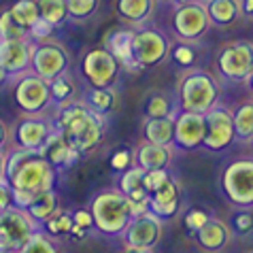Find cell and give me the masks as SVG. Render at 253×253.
<instances>
[{
	"mask_svg": "<svg viewBox=\"0 0 253 253\" xmlns=\"http://www.w3.org/2000/svg\"><path fill=\"white\" fill-rule=\"evenodd\" d=\"M217 68L230 81H247L253 73V43L236 41L217 53Z\"/></svg>",
	"mask_w": 253,
	"mask_h": 253,
	"instance_id": "6",
	"label": "cell"
},
{
	"mask_svg": "<svg viewBox=\"0 0 253 253\" xmlns=\"http://www.w3.org/2000/svg\"><path fill=\"white\" fill-rule=\"evenodd\" d=\"M207 119V136H205V145L211 151H221L230 147L236 138L234 132V119H232V113L226 107H219L215 104L213 109H209L205 113Z\"/></svg>",
	"mask_w": 253,
	"mask_h": 253,
	"instance_id": "9",
	"label": "cell"
},
{
	"mask_svg": "<svg viewBox=\"0 0 253 253\" xmlns=\"http://www.w3.org/2000/svg\"><path fill=\"white\" fill-rule=\"evenodd\" d=\"M62 115H60V132L64 134V138L68 140V145L77 151H89L100 143L104 124L100 113L96 111H89L83 104L77 102H68L62 104Z\"/></svg>",
	"mask_w": 253,
	"mask_h": 253,
	"instance_id": "2",
	"label": "cell"
},
{
	"mask_svg": "<svg viewBox=\"0 0 253 253\" xmlns=\"http://www.w3.org/2000/svg\"><path fill=\"white\" fill-rule=\"evenodd\" d=\"M70 149H73V147L68 145V140L64 138L62 132H51V134L47 136L45 143L41 145L39 153L53 166V164H66Z\"/></svg>",
	"mask_w": 253,
	"mask_h": 253,
	"instance_id": "26",
	"label": "cell"
},
{
	"mask_svg": "<svg viewBox=\"0 0 253 253\" xmlns=\"http://www.w3.org/2000/svg\"><path fill=\"white\" fill-rule=\"evenodd\" d=\"M181 205V189L172 177H168L156 192L149 194V211L160 219L174 217Z\"/></svg>",
	"mask_w": 253,
	"mask_h": 253,
	"instance_id": "16",
	"label": "cell"
},
{
	"mask_svg": "<svg viewBox=\"0 0 253 253\" xmlns=\"http://www.w3.org/2000/svg\"><path fill=\"white\" fill-rule=\"evenodd\" d=\"M232 230L241 236H247L253 232V211L251 209H238L232 217Z\"/></svg>",
	"mask_w": 253,
	"mask_h": 253,
	"instance_id": "37",
	"label": "cell"
},
{
	"mask_svg": "<svg viewBox=\"0 0 253 253\" xmlns=\"http://www.w3.org/2000/svg\"><path fill=\"white\" fill-rule=\"evenodd\" d=\"M49 134H51V128L43 119H26L17 128V140L24 149H41Z\"/></svg>",
	"mask_w": 253,
	"mask_h": 253,
	"instance_id": "20",
	"label": "cell"
},
{
	"mask_svg": "<svg viewBox=\"0 0 253 253\" xmlns=\"http://www.w3.org/2000/svg\"><path fill=\"white\" fill-rule=\"evenodd\" d=\"M45 226H47V232L51 236H60V234H70L75 228V221H73V215L64 213V211H55V213L45 221Z\"/></svg>",
	"mask_w": 253,
	"mask_h": 253,
	"instance_id": "33",
	"label": "cell"
},
{
	"mask_svg": "<svg viewBox=\"0 0 253 253\" xmlns=\"http://www.w3.org/2000/svg\"><path fill=\"white\" fill-rule=\"evenodd\" d=\"M4 172H6V156L0 151V179L4 177Z\"/></svg>",
	"mask_w": 253,
	"mask_h": 253,
	"instance_id": "47",
	"label": "cell"
},
{
	"mask_svg": "<svg viewBox=\"0 0 253 253\" xmlns=\"http://www.w3.org/2000/svg\"><path fill=\"white\" fill-rule=\"evenodd\" d=\"M6 179L11 189H26L32 194L49 192L53 185L51 164L41 156L39 149H24L6 156Z\"/></svg>",
	"mask_w": 253,
	"mask_h": 253,
	"instance_id": "1",
	"label": "cell"
},
{
	"mask_svg": "<svg viewBox=\"0 0 253 253\" xmlns=\"http://www.w3.org/2000/svg\"><path fill=\"white\" fill-rule=\"evenodd\" d=\"M232 119H234V132L241 140H247L251 143L253 140V100L243 102L234 113H232Z\"/></svg>",
	"mask_w": 253,
	"mask_h": 253,
	"instance_id": "28",
	"label": "cell"
},
{
	"mask_svg": "<svg viewBox=\"0 0 253 253\" xmlns=\"http://www.w3.org/2000/svg\"><path fill=\"white\" fill-rule=\"evenodd\" d=\"M251 143H253V140H251Z\"/></svg>",
	"mask_w": 253,
	"mask_h": 253,
	"instance_id": "53",
	"label": "cell"
},
{
	"mask_svg": "<svg viewBox=\"0 0 253 253\" xmlns=\"http://www.w3.org/2000/svg\"><path fill=\"white\" fill-rule=\"evenodd\" d=\"M247 83H249V87H251V89H253V73H251V75H249V79H247Z\"/></svg>",
	"mask_w": 253,
	"mask_h": 253,
	"instance_id": "51",
	"label": "cell"
},
{
	"mask_svg": "<svg viewBox=\"0 0 253 253\" xmlns=\"http://www.w3.org/2000/svg\"><path fill=\"white\" fill-rule=\"evenodd\" d=\"M68 15L73 19H85L94 15L98 9V0H66Z\"/></svg>",
	"mask_w": 253,
	"mask_h": 253,
	"instance_id": "36",
	"label": "cell"
},
{
	"mask_svg": "<svg viewBox=\"0 0 253 253\" xmlns=\"http://www.w3.org/2000/svg\"><path fill=\"white\" fill-rule=\"evenodd\" d=\"M219 98V83L207 70H187L179 81V102L183 111L207 113Z\"/></svg>",
	"mask_w": 253,
	"mask_h": 253,
	"instance_id": "3",
	"label": "cell"
},
{
	"mask_svg": "<svg viewBox=\"0 0 253 253\" xmlns=\"http://www.w3.org/2000/svg\"><path fill=\"white\" fill-rule=\"evenodd\" d=\"M4 251H13V247H11V241H9V236H6V232L0 228V253H4Z\"/></svg>",
	"mask_w": 253,
	"mask_h": 253,
	"instance_id": "46",
	"label": "cell"
},
{
	"mask_svg": "<svg viewBox=\"0 0 253 253\" xmlns=\"http://www.w3.org/2000/svg\"><path fill=\"white\" fill-rule=\"evenodd\" d=\"M132 30H117L111 34L107 49L115 55V60L119 62V66H126L128 70H140L136 66L134 58H132Z\"/></svg>",
	"mask_w": 253,
	"mask_h": 253,
	"instance_id": "21",
	"label": "cell"
},
{
	"mask_svg": "<svg viewBox=\"0 0 253 253\" xmlns=\"http://www.w3.org/2000/svg\"><path fill=\"white\" fill-rule=\"evenodd\" d=\"M162 236V219L149 211L145 215L132 217L126 226V245L136 249H151L156 247Z\"/></svg>",
	"mask_w": 253,
	"mask_h": 253,
	"instance_id": "12",
	"label": "cell"
},
{
	"mask_svg": "<svg viewBox=\"0 0 253 253\" xmlns=\"http://www.w3.org/2000/svg\"><path fill=\"white\" fill-rule=\"evenodd\" d=\"M87 100L96 113H109V111L115 107L117 94L111 87H94L92 92H89Z\"/></svg>",
	"mask_w": 253,
	"mask_h": 253,
	"instance_id": "31",
	"label": "cell"
},
{
	"mask_svg": "<svg viewBox=\"0 0 253 253\" xmlns=\"http://www.w3.org/2000/svg\"><path fill=\"white\" fill-rule=\"evenodd\" d=\"M32 66L39 77H43L45 81H53L55 77L66 73L68 55L64 51V47L58 43H41L39 47H34Z\"/></svg>",
	"mask_w": 253,
	"mask_h": 253,
	"instance_id": "11",
	"label": "cell"
},
{
	"mask_svg": "<svg viewBox=\"0 0 253 253\" xmlns=\"http://www.w3.org/2000/svg\"><path fill=\"white\" fill-rule=\"evenodd\" d=\"M17 253H58V251H55L53 243L49 241L47 236L37 234V232H34V234L30 236V241H28Z\"/></svg>",
	"mask_w": 253,
	"mask_h": 253,
	"instance_id": "38",
	"label": "cell"
},
{
	"mask_svg": "<svg viewBox=\"0 0 253 253\" xmlns=\"http://www.w3.org/2000/svg\"><path fill=\"white\" fill-rule=\"evenodd\" d=\"M9 13H11V17L15 19V24L19 28H24L26 32L30 30L39 19V6L34 0H17V2L9 9Z\"/></svg>",
	"mask_w": 253,
	"mask_h": 253,
	"instance_id": "29",
	"label": "cell"
},
{
	"mask_svg": "<svg viewBox=\"0 0 253 253\" xmlns=\"http://www.w3.org/2000/svg\"><path fill=\"white\" fill-rule=\"evenodd\" d=\"M75 81L70 79V77L64 73V75H60V77H55L53 81H49V92H51V98L55 102H60V104H64L68 102L70 98H73L75 94Z\"/></svg>",
	"mask_w": 253,
	"mask_h": 253,
	"instance_id": "32",
	"label": "cell"
},
{
	"mask_svg": "<svg viewBox=\"0 0 253 253\" xmlns=\"http://www.w3.org/2000/svg\"><path fill=\"white\" fill-rule=\"evenodd\" d=\"M205 9L211 24L215 26H230L241 15L238 0H205Z\"/></svg>",
	"mask_w": 253,
	"mask_h": 253,
	"instance_id": "22",
	"label": "cell"
},
{
	"mask_svg": "<svg viewBox=\"0 0 253 253\" xmlns=\"http://www.w3.org/2000/svg\"><path fill=\"white\" fill-rule=\"evenodd\" d=\"M130 162H132V153L128 149H119L113 153V158H111V166H113V170H128L130 168Z\"/></svg>",
	"mask_w": 253,
	"mask_h": 253,
	"instance_id": "43",
	"label": "cell"
},
{
	"mask_svg": "<svg viewBox=\"0 0 253 253\" xmlns=\"http://www.w3.org/2000/svg\"><path fill=\"white\" fill-rule=\"evenodd\" d=\"M119 62L107 47L92 49L83 58V75L94 87H111L117 79Z\"/></svg>",
	"mask_w": 253,
	"mask_h": 253,
	"instance_id": "10",
	"label": "cell"
},
{
	"mask_svg": "<svg viewBox=\"0 0 253 253\" xmlns=\"http://www.w3.org/2000/svg\"><path fill=\"white\" fill-rule=\"evenodd\" d=\"M196 241L207 251H219L230 243V228L226 221L211 217V219L196 232Z\"/></svg>",
	"mask_w": 253,
	"mask_h": 253,
	"instance_id": "18",
	"label": "cell"
},
{
	"mask_svg": "<svg viewBox=\"0 0 253 253\" xmlns=\"http://www.w3.org/2000/svg\"><path fill=\"white\" fill-rule=\"evenodd\" d=\"M249 253H253V251H249Z\"/></svg>",
	"mask_w": 253,
	"mask_h": 253,
	"instance_id": "52",
	"label": "cell"
},
{
	"mask_svg": "<svg viewBox=\"0 0 253 253\" xmlns=\"http://www.w3.org/2000/svg\"><path fill=\"white\" fill-rule=\"evenodd\" d=\"M136 160H138V166L143 168V170H162V168H166L170 164L172 153H170V147L145 143V145L138 147Z\"/></svg>",
	"mask_w": 253,
	"mask_h": 253,
	"instance_id": "19",
	"label": "cell"
},
{
	"mask_svg": "<svg viewBox=\"0 0 253 253\" xmlns=\"http://www.w3.org/2000/svg\"><path fill=\"white\" fill-rule=\"evenodd\" d=\"M172 28L181 41H198L205 37L207 30L211 28V19L207 15V9L202 2H187V4H177L172 17Z\"/></svg>",
	"mask_w": 253,
	"mask_h": 253,
	"instance_id": "8",
	"label": "cell"
},
{
	"mask_svg": "<svg viewBox=\"0 0 253 253\" xmlns=\"http://www.w3.org/2000/svg\"><path fill=\"white\" fill-rule=\"evenodd\" d=\"M207 136V119L205 113H192V111H181L174 117V145L181 149H196L205 143Z\"/></svg>",
	"mask_w": 253,
	"mask_h": 253,
	"instance_id": "13",
	"label": "cell"
},
{
	"mask_svg": "<svg viewBox=\"0 0 253 253\" xmlns=\"http://www.w3.org/2000/svg\"><path fill=\"white\" fill-rule=\"evenodd\" d=\"M143 179H145V170L140 166L128 168V170L122 174V179H119L122 194L130 202H147L149 200V194H147V189L143 185Z\"/></svg>",
	"mask_w": 253,
	"mask_h": 253,
	"instance_id": "23",
	"label": "cell"
},
{
	"mask_svg": "<svg viewBox=\"0 0 253 253\" xmlns=\"http://www.w3.org/2000/svg\"><path fill=\"white\" fill-rule=\"evenodd\" d=\"M58 198H55V194L49 189V192H41L34 196V200L30 202V207H28L26 211L30 213L32 219L37 221H47L49 217H51L55 211H58Z\"/></svg>",
	"mask_w": 253,
	"mask_h": 253,
	"instance_id": "27",
	"label": "cell"
},
{
	"mask_svg": "<svg viewBox=\"0 0 253 253\" xmlns=\"http://www.w3.org/2000/svg\"><path fill=\"white\" fill-rule=\"evenodd\" d=\"M34 2L39 6V17L51 26H58L68 17L66 0H34Z\"/></svg>",
	"mask_w": 253,
	"mask_h": 253,
	"instance_id": "30",
	"label": "cell"
},
{
	"mask_svg": "<svg viewBox=\"0 0 253 253\" xmlns=\"http://www.w3.org/2000/svg\"><path fill=\"white\" fill-rule=\"evenodd\" d=\"M73 221H75V226H81V228H85V230L92 228V226H94L92 211H75Z\"/></svg>",
	"mask_w": 253,
	"mask_h": 253,
	"instance_id": "44",
	"label": "cell"
},
{
	"mask_svg": "<svg viewBox=\"0 0 253 253\" xmlns=\"http://www.w3.org/2000/svg\"><path fill=\"white\" fill-rule=\"evenodd\" d=\"M11 198H13L11 187L0 181V213H4V211L11 207Z\"/></svg>",
	"mask_w": 253,
	"mask_h": 253,
	"instance_id": "45",
	"label": "cell"
},
{
	"mask_svg": "<svg viewBox=\"0 0 253 253\" xmlns=\"http://www.w3.org/2000/svg\"><path fill=\"white\" fill-rule=\"evenodd\" d=\"M53 28L55 26H51L49 22H45V19H37V24H34L30 30H28V34L34 39V41H45L47 37H51V32H53Z\"/></svg>",
	"mask_w": 253,
	"mask_h": 253,
	"instance_id": "42",
	"label": "cell"
},
{
	"mask_svg": "<svg viewBox=\"0 0 253 253\" xmlns=\"http://www.w3.org/2000/svg\"><path fill=\"white\" fill-rule=\"evenodd\" d=\"M168 55V39L156 28H140L132 34V58L138 68L158 66Z\"/></svg>",
	"mask_w": 253,
	"mask_h": 253,
	"instance_id": "7",
	"label": "cell"
},
{
	"mask_svg": "<svg viewBox=\"0 0 253 253\" xmlns=\"http://www.w3.org/2000/svg\"><path fill=\"white\" fill-rule=\"evenodd\" d=\"M156 6V0H115L117 15L128 24H143L149 19Z\"/></svg>",
	"mask_w": 253,
	"mask_h": 253,
	"instance_id": "24",
	"label": "cell"
},
{
	"mask_svg": "<svg viewBox=\"0 0 253 253\" xmlns=\"http://www.w3.org/2000/svg\"><path fill=\"white\" fill-rule=\"evenodd\" d=\"M6 77H9V73H6V70L0 66V83H4V81H6Z\"/></svg>",
	"mask_w": 253,
	"mask_h": 253,
	"instance_id": "50",
	"label": "cell"
},
{
	"mask_svg": "<svg viewBox=\"0 0 253 253\" xmlns=\"http://www.w3.org/2000/svg\"><path fill=\"white\" fill-rule=\"evenodd\" d=\"M221 189L234 207H253V158H243L228 164L221 174Z\"/></svg>",
	"mask_w": 253,
	"mask_h": 253,
	"instance_id": "5",
	"label": "cell"
},
{
	"mask_svg": "<svg viewBox=\"0 0 253 253\" xmlns=\"http://www.w3.org/2000/svg\"><path fill=\"white\" fill-rule=\"evenodd\" d=\"M0 228H2L6 232V236H9L13 251H19L34 234L32 217L26 215L24 211L11 209V207L6 209L4 213H0Z\"/></svg>",
	"mask_w": 253,
	"mask_h": 253,
	"instance_id": "15",
	"label": "cell"
},
{
	"mask_svg": "<svg viewBox=\"0 0 253 253\" xmlns=\"http://www.w3.org/2000/svg\"><path fill=\"white\" fill-rule=\"evenodd\" d=\"M92 217L94 226H98L107 234L124 232L132 219L128 198L122 192H102L92 202Z\"/></svg>",
	"mask_w": 253,
	"mask_h": 253,
	"instance_id": "4",
	"label": "cell"
},
{
	"mask_svg": "<svg viewBox=\"0 0 253 253\" xmlns=\"http://www.w3.org/2000/svg\"><path fill=\"white\" fill-rule=\"evenodd\" d=\"M4 140H6V128H4V124L0 122V147L4 145Z\"/></svg>",
	"mask_w": 253,
	"mask_h": 253,
	"instance_id": "48",
	"label": "cell"
},
{
	"mask_svg": "<svg viewBox=\"0 0 253 253\" xmlns=\"http://www.w3.org/2000/svg\"><path fill=\"white\" fill-rule=\"evenodd\" d=\"M170 177L168 174L166 168H162V170H145V179H143V185L147 189V194H151V192H156V189L164 183V181Z\"/></svg>",
	"mask_w": 253,
	"mask_h": 253,
	"instance_id": "40",
	"label": "cell"
},
{
	"mask_svg": "<svg viewBox=\"0 0 253 253\" xmlns=\"http://www.w3.org/2000/svg\"><path fill=\"white\" fill-rule=\"evenodd\" d=\"M209 219H211L209 213H205V211H200V209H192V211H187V215H185V226L192 232H198Z\"/></svg>",
	"mask_w": 253,
	"mask_h": 253,
	"instance_id": "41",
	"label": "cell"
},
{
	"mask_svg": "<svg viewBox=\"0 0 253 253\" xmlns=\"http://www.w3.org/2000/svg\"><path fill=\"white\" fill-rule=\"evenodd\" d=\"M124 253H149V249H136V247H126Z\"/></svg>",
	"mask_w": 253,
	"mask_h": 253,
	"instance_id": "49",
	"label": "cell"
},
{
	"mask_svg": "<svg viewBox=\"0 0 253 253\" xmlns=\"http://www.w3.org/2000/svg\"><path fill=\"white\" fill-rule=\"evenodd\" d=\"M17 39L28 41V32L15 24V19L11 17L9 11H2L0 13V41H17Z\"/></svg>",
	"mask_w": 253,
	"mask_h": 253,
	"instance_id": "34",
	"label": "cell"
},
{
	"mask_svg": "<svg viewBox=\"0 0 253 253\" xmlns=\"http://www.w3.org/2000/svg\"><path fill=\"white\" fill-rule=\"evenodd\" d=\"M145 138L147 143L170 147L174 140V117H160V119H147L145 124Z\"/></svg>",
	"mask_w": 253,
	"mask_h": 253,
	"instance_id": "25",
	"label": "cell"
},
{
	"mask_svg": "<svg viewBox=\"0 0 253 253\" xmlns=\"http://www.w3.org/2000/svg\"><path fill=\"white\" fill-rule=\"evenodd\" d=\"M172 60L177 62L179 66H183V68H189V66H194V62H196V49L189 45V43H179V45H174L172 47Z\"/></svg>",
	"mask_w": 253,
	"mask_h": 253,
	"instance_id": "39",
	"label": "cell"
},
{
	"mask_svg": "<svg viewBox=\"0 0 253 253\" xmlns=\"http://www.w3.org/2000/svg\"><path fill=\"white\" fill-rule=\"evenodd\" d=\"M15 98H17V104L24 111H28V113H39V111H43L47 107L49 98H51L49 81H45L43 77H39V75L24 77V79L17 83Z\"/></svg>",
	"mask_w": 253,
	"mask_h": 253,
	"instance_id": "14",
	"label": "cell"
},
{
	"mask_svg": "<svg viewBox=\"0 0 253 253\" xmlns=\"http://www.w3.org/2000/svg\"><path fill=\"white\" fill-rule=\"evenodd\" d=\"M34 45L30 41H0V66L6 73H22L32 64Z\"/></svg>",
	"mask_w": 253,
	"mask_h": 253,
	"instance_id": "17",
	"label": "cell"
},
{
	"mask_svg": "<svg viewBox=\"0 0 253 253\" xmlns=\"http://www.w3.org/2000/svg\"><path fill=\"white\" fill-rule=\"evenodd\" d=\"M147 119H160V117H174L172 115V107H170V100L162 94H156L147 100Z\"/></svg>",
	"mask_w": 253,
	"mask_h": 253,
	"instance_id": "35",
	"label": "cell"
}]
</instances>
